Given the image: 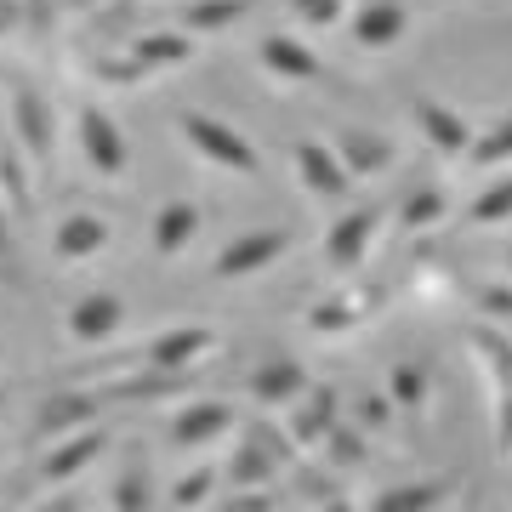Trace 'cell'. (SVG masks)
I'll return each mask as SVG.
<instances>
[{
	"mask_svg": "<svg viewBox=\"0 0 512 512\" xmlns=\"http://www.w3.org/2000/svg\"><path fill=\"white\" fill-rule=\"evenodd\" d=\"M507 217H512V183H507V171H490L484 188L467 200L461 222H467V228H501Z\"/></svg>",
	"mask_w": 512,
	"mask_h": 512,
	"instance_id": "27",
	"label": "cell"
},
{
	"mask_svg": "<svg viewBox=\"0 0 512 512\" xmlns=\"http://www.w3.org/2000/svg\"><path fill=\"white\" fill-rule=\"evenodd\" d=\"M217 348H222L217 325H205V319L194 325V319H183V325H165V330H154L148 342H137L120 365L126 370H200Z\"/></svg>",
	"mask_w": 512,
	"mask_h": 512,
	"instance_id": "5",
	"label": "cell"
},
{
	"mask_svg": "<svg viewBox=\"0 0 512 512\" xmlns=\"http://www.w3.org/2000/svg\"><path fill=\"white\" fill-rule=\"evenodd\" d=\"M6 410H12V382H0V421H6Z\"/></svg>",
	"mask_w": 512,
	"mask_h": 512,
	"instance_id": "35",
	"label": "cell"
},
{
	"mask_svg": "<svg viewBox=\"0 0 512 512\" xmlns=\"http://www.w3.org/2000/svg\"><path fill=\"white\" fill-rule=\"evenodd\" d=\"M109 512H154L160 507V484H154V467L137 444H126L114 456V473H109Z\"/></svg>",
	"mask_w": 512,
	"mask_h": 512,
	"instance_id": "20",
	"label": "cell"
},
{
	"mask_svg": "<svg viewBox=\"0 0 512 512\" xmlns=\"http://www.w3.org/2000/svg\"><path fill=\"white\" fill-rule=\"evenodd\" d=\"M103 410H109L103 387H92V382H57L52 393H40L35 416H29V439H35V450H40V444L63 439V433H74V427L103 421Z\"/></svg>",
	"mask_w": 512,
	"mask_h": 512,
	"instance_id": "8",
	"label": "cell"
},
{
	"mask_svg": "<svg viewBox=\"0 0 512 512\" xmlns=\"http://www.w3.org/2000/svg\"><path fill=\"white\" fill-rule=\"evenodd\" d=\"M6 131H12V143H18L35 165L52 160L57 109H52V97H46V86H35V80H12V86H6Z\"/></svg>",
	"mask_w": 512,
	"mask_h": 512,
	"instance_id": "9",
	"label": "cell"
},
{
	"mask_svg": "<svg viewBox=\"0 0 512 512\" xmlns=\"http://www.w3.org/2000/svg\"><path fill=\"white\" fill-rule=\"evenodd\" d=\"M205 234V211L194 200H160L154 205V217H148V251L160 256V262H177L200 245Z\"/></svg>",
	"mask_w": 512,
	"mask_h": 512,
	"instance_id": "19",
	"label": "cell"
},
{
	"mask_svg": "<svg viewBox=\"0 0 512 512\" xmlns=\"http://www.w3.org/2000/svg\"><path fill=\"white\" fill-rule=\"evenodd\" d=\"M291 177H296V188H302L313 205H325V211L342 205V200H353V188H359L325 137H296L291 143Z\"/></svg>",
	"mask_w": 512,
	"mask_h": 512,
	"instance_id": "11",
	"label": "cell"
},
{
	"mask_svg": "<svg viewBox=\"0 0 512 512\" xmlns=\"http://www.w3.org/2000/svg\"><path fill=\"white\" fill-rule=\"evenodd\" d=\"M507 154H512V137H507V120H490V126H473L467 148H461V160L467 171H507Z\"/></svg>",
	"mask_w": 512,
	"mask_h": 512,
	"instance_id": "28",
	"label": "cell"
},
{
	"mask_svg": "<svg viewBox=\"0 0 512 512\" xmlns=\"http://www.w3.org/2000/svg\"><path fill=\"white\" fill-rule=\"evenodd\" d=\"M23 29V0H0V40H12Z\"/></svg>",
	"mask_w": 512,
	"mask_h": 512,
	"instance_id": "33",
	"label": "cell"
},
{
	"mask_svg": "<svg viewBox=\"0 0 512 512\" xmlns=\"http://www.w3.org/2000/svg\"><path fill=\"white\" fill-rule=\"evenodd\" d=\"M319 512H359V507H353L348 495H330V501H325V507H319Z\"/></svg>",
	"mask_w": 512,
	"mask_h": 512,
	"instance_id": "34",
	"label": "cell"
},
{
	"mask_svg": "<svg viewBox=\"0 0 512 512\" xmlns=\"http://www.w3.org/2000/svg\"><path fill=\"white\" fill-rule=\"evenodd\" d=\"M256 69L268 74V80H279V86H313V80H325L319 52L302 35H285V29L256 40Z\"/></svg>",
	"mask_w": 512,
	"mask_h": 512,
	"instance_id": "17",
	"label": "cell"
},
{
	"mask_svg": "<svg viewBox=\"0 0 512 512\" xmlns=\"http://www.w3.org/2000/svg\"><path fill=\"white\" fill-rule=\"evenodd\" d=\"M285 461H291V444H279L268 421H239V439H234L228 467L217 478H228L234 490H274V478L285 473Z\"/></svg>",
	"mask_w": 512,
	"mask_h": 512,
	"instance_id": "7",
	"label": "cell"
},
{
	"mask_svg": "<svg viewBox=\"0 0 512 512\" xmlns=\"http://www.w3.org/2000/svg\"><path fill=\"white\" fill-rule=\"evenodd\" d=\"M410 126H416V137L439 160H461V148L473 137V114L456 109V103H444V97H433V92H421V97H410Z\"/></svg>",
	"mask_w": 512,
	"mask_h": 512,
	"instance_id": "14",
	"label": "cell"
},
{
	"mask_svg": "<svg viewBox=\"0 0 512 512\" xmlns=\"http://www.w3.org/2000/svg\"><path fill=\"white\" fill-rule=\"evenodd\" d=\"M444 512H450V507H444Z\"/></svg>",
	"mask_w": 512,
	"mask_h": 512,
	"instance_id": "37",
	"label": "cell"
},
{
	"mask_svg": "<svg viewBox=\"0 0 512 512\" xmlns=\"http://www.w3.org/2000/svg\"><path fill=\"white\" fill-rule=\"evenodd\" d=\"M239 433V404L217 399V393H183V404L171 410V427H165V444L177 456H200L211 444L234 439Z\"/></svg>",
	"mask_w": 512,
	"mask_h": 512,
	"instance_id": "4",
	"label": "cell"
},
{
	"mask_svg": "<svg viewBox=\"0 0 512 512\" xmlns=\"http://www.w3.org/2000/svg\"><path fill=\"white\" fill-rule=\"evenodd\" d=\"M382 399L399 421L427 416V410H433V370L421 365V359H393L387 376H382Z\"/></svg>",
	"mask_w": 512,
	"mask_h": 512,
	"instance_id": "23",
	"label": "cell"
},
{
	"mask_svg": "<svg viewBox=\"0 0 512 512\" xmlns=\"http://www.w3.org/2000/svg\"><path fill=\"white\" fill-rule=\"evenodd\" d=\"M126 296L109 291V285H97V291L74 296L69 313H63V336H69V348H114L120 336H126Z\"/></svg>",
	"mask_w": 512,
	"mask_h": 512,
	"instance_id": "12",
	"label": "cell"
},
{
	"mask_svg": "<svg viewBox=\"0 0 512 512\" xmlns=\"http://www.w3.org/2000/svg\"><path fill=\"white\" fill-rule=\"evenodd\" d=\"M353 0H285V12H291L296 29H308V35H330V29H342Z\"/></svg>",
	"mask_w": 512,
	"mask_h": 512,
	"instance_id": "31",
	"label": "cell"
},
{
	"mask_svg": "<svg viewBox=\"0 0 512 512\" xmlns=\"http://www.w3.org/2000/svg\"><path fill=\"white\" fill-rule=\"evenodd\" d=\"M308 387H313L308 365H302V359H285V353L262 359V365L245 376V393H251V404H262V410H291Z\"/></svg>",
	"mask_w": 512,
	"mask_h": 512,
	"instance_id": "21",
	"label": "cell"
},
{
	"mask_svg": "<svg viewBox=\"0 0 512 512\" xmlns=\"http://www.w3.org/2000/svg\"><path fill=\"white\" fill-rule=\"evenodd\" d=\"M330 148H336V160L348 165L353 183H370V177H387L393 165H399V143L387 137V131L376 126H336L325 137Z\"/></svg>",
	"mask_w": 512,
	"mask_h": 512,
	"instance_id": "15",
	"label": "cell"
},
{
	"mask_svg": "<svg viewBox=\"0 0 512 512\" xmlns=\"http://www.w3.org/2000/svg\"><path fill=\"white\" fill-rule=\"evenodd\" d=\"M291 228H245V234H234L228 245H217V256H211V279L217 285H234V279H256L268 274V268H279L285 256H291Z\"/></svg>",
	"mask_w": 512,
	"mask_h": 512,
	"instance_id": "10",
	"label": "cell"
},
{
	"mask_svg": "<svg viewBox=\"0 0 512 512\" xmlns=\"http://www.w3.org/2000/svg\"><path fill=\"white\" fill-rule=\"evenodd\" d=\"M342 29H348L353 52L382 57V52H393V46L410 35V6H404V0H353L348 18H342Z\"/></svg>",
	"mask_w": 512,
	"mask_h": 512,
	"instance_id": "13",
	"label": "cell"
},
{
	"mask_svg": "<svg viewBox=\"0 0 512 512\" xmlns=\"http://www.w3.org/2000/svg\"><path fill=\"white\" fill-rule=\"evenodd\" d=\"M0 359H6V342H0Z\"/></svg>",
	"mask_w": 512,
	"mask_h": 512,
	"instance_id": "36",
	"label": "cell"
},
{
	"mask_svg": "<svg viewBox=\"0 0 512 512\" xmlns=\"http://www.w3.org/2000/svg\"><path fill=\"white\" fill-rule=\"evenodd\" d=\"M126 57L148 74H165V69H183V63H194L200 57V40L188 35V29H177V23H160V29H148V35H137L126 46Z\"/></svg>",
	"mask_w": 512,
	"mask_h": 512,
	"instance_id": "22",
	"label": "cell"
},
{
	"mask_svg": "<svg viewBox=\"0 0 512 512\" xmlns=\"http://www.w3.org/2000/svg\"><path fill=\"white\" fill-rule=\"evenodd\" d=\"M450 217V194L439 183H416L399 200V234H416V228H439Z\"/></svg>",
	"mask_w": 512,
	"mask_h": 512,
	"instance_id": "29",
	"label": "cell"
},
{
	"mask_svg": "<svg viewBox=\"0 0 512 512\" xmlns=\"http://www.w3.org/2000/svg\"><path fill=\"white\" fill-rule=\"evenodd\" d=\"M74 154H80L86 171L103 177V183H126L131 177V137H126L120 114H114L109 103H97V97L74 103Z\"/></svg>",
	"mask_w": 512,
	"mask_h": 512,
	"instance_id": "3",
	"label": "cell"
},
{
	"mask_svg": "<svg viewBox=\"0 0 512 512\" xmlns=\"http://www.w3.org/2000/svg\"><path fill=\"white\" fill-rule=\"evenodd\" d=\"M114 245V222L103 217V211H63V217L52 222V256L63 262V268H86V262H97V256Z\"/></svg>",
	"mask_w": 512,
	"mask_h": 512,
	"instance_id": "16",
	"label": "cell"
},
{
	"mask_svg": "<svg viewBox=\"0 0 512 512\" xmlns=\"http://www.w3.org/2000/svg\"><path fill=\"white\" fill-rule=\"evenodd\" d=\"M177 137L188 143V154L211 171H228V177H262V154L234 120H222L211 109H183L177 114Z\"/></svg>",
	"mask_w": 512,
	"mask_h": 512,
	"instance_id": "2",
	"label": "cell"
},
{
	"mask_svg": "<svg viewBox=\"0 0 512 512\" xmlns=\"http://www.w3.org/2000/svg\"><path fill=\"white\" fill-rule=\"evenodd\" d=\"M370 302H359L353 291H330L319 296L308 313H302V325H308V336H325V342H342V336H353V330L370 319Z\"/></svg>",
	"mask_w": 512,
	"mask_h": 512,
	"instance_id": "25",
	"label": "cell"
},
{
	"mask_svg": "<svg viewBox=\"0 0 512 512\" xmlns=\"http://www.w3.org/2000/svg\"><path fill=\"white\" fill-rule=\"evenodd\" d=\"M456 495H461V478H450V473L399 478V484H382L359 512H444V507H456Z\"/></svg>",
	"mask_w": 512,
	"mask_h": 512,
	"instance_id": "18",
	"label": "cell"
},
{
	"mask_svg": "<svg viewBox=\"0 0 512 512\" xmlns=\"http://www.w3.org/2000/svg\"><path fill=\"white\" fill-rule=\"evenodd\" d=\"M330 427H336V393H325V387H308L285 410V439H291V450H319Z\"/></svg>",
	"mask_w": 512,
	"mask_h": 512,
	"instance_id": "24",
	"label": "cell"
},
{
	"mask_svg": "<svg viewBox=\"0 0 512 512\" xmlns=\"http://www.w3.org/2000/svg\"><path fill=\"white\" fill-rule=\"evenodd\" d=\"M217 490H222L217 467H194V473H177V478H171L165 507H171V512H205L211 501H217Z\"/></svg>",
	"mask_w": 512,
	"mask_h": 512,
	"instance_id": "30",
	"label": "cell"
},
{
	"mask_svg": "<svg viewBox=\"0 0 512 512\" xmlns=\"http://www.w3.org/2000/svg\"><path fill=\"white\" fill-rule=\"evenodd\" d=\"M382 222H387V211L376 200H342V205H330V222H325V234H319V268H325L330 279L359 274L370 256H376Z\"/></svg>",
	"mask_w": 512,
	"mask_h": 512,
	"instance_id": "1",
	"label": "cell"
},
{
	"mask_svg": "<svg viewBox=\"0 0 512 512\" xmlns=\"http://www.w3.org/2000/svg\"><path fill=\"white\" fill-rule=\"evenodd\" d=\"M251 6L256 0H188V6H177V29H188L194 40L222 35V29L251 18Z\"/></svg>",
	"mask_w": 512,
	"mask_h": 512,
	"instance_id": "26",
	"label": "cell"
},
{
	"mask_svg": "<svg viewBox=\"0 0 512 512\" xmlns=\"http://www.w3.org/2000/svg\"><path fill=\"white\" fill-rule=\"evenodd\" d=\"M109 450H114V433L103 427V421L74 427V433H63V439L40 444V461H35L40 490H69V484H80L97 461H109Z\"/></svg>",
	"mask_w": 512,
	"mask_h": 512,
	"instance_id": "6",
	"label": "cell"
},
{
	"mask_svg": "<svg viewBox=\"0 0 512 512\" xmlns=\"http://www.w3.org/2000/svg\"><path fill=\"white\" fill-rule=\"evenodd\" d=\"M23 512H86V495L74 490V484H69V490H46L40 501H29Z\"/></svg>",
	"mask_w": 512,
	"mask_h": 512,
	"instance_id": "32",
	"label": "cell"
}]
</instances>
